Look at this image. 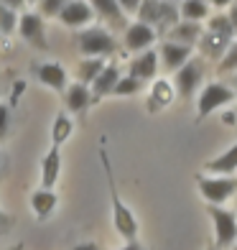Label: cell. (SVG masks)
Returning <instances> with one entry per match:
<instances>
[{
  "instance_id": "1",
  "label": "cell",
  "mask_w": 237,
  "mask_h": 250,
  "mask_svg": "<svg viewBox=\"0 0 237 250\" xmlns=\"http://www.w3.org/2000/svg\"><path fill=\"white\" fill-rule=\"evenodd\" d=\"M99 158H102V166H105V174H107V187H110V199H112V222H115V230L125 237L128 243H133L135 235H138V220H135V214L125 207V204H122V199H120V194H118L115 176H112L107 153L99 151Z\"/></svg>"
},
{
  "instance_id": "2",
  "label": "cell",
  "mask_w": 237,
  "mask_h": 250,
  "mask_svg": "<svg viewBox=\"0 0 237 250\" xmlns=\"http://www.w3.org/2000/svg\"><path fill=\"white\" fill-rule=\"evenodd\" d=\"M79 51H82L87 59H105V56L118 51V43L105 28L92 26V28L79 33Z\"/></svg>"
},
{
  "instance_id": "3",
  "label": "cell",
  "mask_w": 237,
  "mask_h": 250,
  "mask_svg": "<svg viewBox=\"0 0 237 250\" xmlns=\"http://www.w3.org/2000/svg\"><path fill=\"white\" fill-rule=\"evenodd\" d=\"M199 191L209 204L219 207L222 202H227L235 191H237V179L232 176H199L197 179Z\"/></svg>"
},
{
  "instance_id": "4",
  "label": "cell",
  "mask_w": 237,
  "mask_h": 250,
  "mask_svg": "<svg viewBox=\"0 0 237 250\" xmlns=\"http://www.w3.org/2000/svg\"><path fill=\"white\" fill-rule=\"evenodd\" d=\"M209 217L214 222V237H217V248H230L235 245L237 240V217L232 212L222 209V207H214V204H209L207 207Z\"/></svg>"
},
{
  "instance_id": "5",
  "label": "cell",
  "mask_w": 237,
  "mask_h": 250,
  "mask_svg": "<svg viewBox=\"0 0 237 250\" xmlns=\"http://www.w3.org/2000/svg\"><path fill=\"white\" fill-rule=\"evenodd\" d=\"M237 92H232V87L227 84H219V82H209L199 95V118H207L212 115L214 110H219L222 105H230L235 100Z\"/></svg>"
},
{
  "instance_id": "6",
  "label": "cell",
  "mask_w": 237,
  "mask_h": 250,
  "mask_svg": "<svg viewBox=\"0 0 237 250\" xmlns=\"http://www.w3.org/2000/svg\"><path fill=\"white\" fill-rule=\"evenodd\" d=\"M201 77H204V64L201 59H189L181 69L176 72V89L181 97H191L194 89L201 84Z\"/></svg>"
},
{
  "instance_id": "7",
  "label": "cell",
  "mask_w": 237,
  "mask_h": 250,
  "mask_svg": "<svg viewBox=\"0 0 237 250\" xmlns=\"http://www.w3.org/2000/svg\"><path fill=\"white\" fill-rule=\"evenodd\" d=\"M18 31L28 43H33L36 49H46V26H43V18L39 13H23L18 18Z\"/></svg>"
},
{
  "instance_id": "8",
  "label": "cell",
  "mask_w": 237,
  "mask_h": 250,
  "mask_svg": "<svg viewBox=\"0 0 237 250\" xmlns=\"http://www.w3.org/2000/svg\"><path fill=\"white\" fill-rule=\"evenodd\" d=\"M158 56H161L166 72H178V69H181V66L191 59V46L174 43V41H163L161 49H158Z\"/></svg>"
},
{
  "instance_id": "9",
  "label": "cell",
  "mask_w": 237,
  "mask_h": 250,
  "mask_svg": "<svg viewBox=\"0 0 237 250\" xmlns=\"http://www.w3.org/2000/svg\"><path fill=\"white\" fill-rule=\"evenodd\" d=\"M230 46H232L230 36H219V33H212V31H204V36L199 41L201 54H204L207 59H214V62H222Z\"/></svg>"
},
{
  "instance_id": "10",
  "label": "cell",
  "mask_w": 237,
  "mask_h": 250,
  "mask_svg": "<svg viewBox=\"0 0 237 250\" xmlns=\"http://www.w3.org/2000/svg\"><path fill=\"white\" fill-rule=\"evenodd\" d=\"M92 16H95V10H92V5L89 3H84V0H69L66 3V8L61 10V23L64 26H84V23H89L92 21Z\"/></svg>"
},
{
  "instance_id": "11",
  "label": "cell",
  "mask_w": 237,
  "mask_h": 250,
  "mask_svg": "<svg viewBox=\"0 0 237 250\" xmlns=\"http://www.w3.org/2000/svg\"><path fill=\"white\" fill-rule=\"evenodd\" d=\"M204 36V28L199 23H191V21H178V23L168 31V39L166 41H174V43H184V46H194V43L201 41Z\"/></svg>"
},
{
  "instance_id": "12",
  "label": "cell",
  "mask_w": 237,
  "mask_h": 250,
  "mask_svg": "<svg viewBox=\"0 0 237 250\" xmlns=\"http://www.w3.org/2000/svg\"><path fill=\"white\" fill-rule=\"evenodd\" d=\"M156 41V31L145 23H133L125 28V49L130 51H143Z\"/></svg>"
},
{
  "instance_id": "13",
  "label": "cell",
  "mask_w": 237,
  "mask_h": 250,
  "mask_svg": "<svg viewBox=\"0 0 237 250\" xmlns=\"http://www.w3.org/2000/svg\"><path fill=\"white\" fill-rule=\"evenodd\" d=\"M61 174V153L59 146H51V151L41 161V189H51Z\"/></svg>"
},
{
  "instance_id": "14",
  "label": "cell",
  "mask_w": 237,
  "mask_h": 250,
  "mask_svg": "<svg viewBox=\"0 0 237 250\" xmlns=\"http://www.w3.org/2000/svg\"><path fill=\"white\" fill-rule=\"evenodd\" d=\"M156 74H158V51H143L130 62V77L140 79V82L153 79Z\"/></svg>"
},
{
  "instance_id": "15",
  "label": "cell",
  "mask_w": 237,
  "mask_h": 250,
  "mask_svg": "<svg viewBox=\"0 0 237 250\" xmlns=\"http://www.w3.org/2000/svg\"><path fill=\"white\" fill-rule=\"evenodd\" d=\"M36 77L41 79V84H46L51 89H66V69L56 62H46L36 69Z\"/></svg>"
},
{
  "instance_id": "16",
  "label": "cell",
  "mask_w": 237,
  "mask_h": 250,
  "mask_svg": "<svg viewBox=\"0 0 237 250\" xmlns=\"http://www.w3.org/2000/svg\"><path fill=\"white\" fill-rule=\"evenodd\" d=\"M118 82H120V69H118L115 64H107L105 69H102V74H99L95 82H92V92H95V97L112 95V92H115V87H118Z\"/></svg>"
},
{
  "instance_id": "17",
  "label": "cell",
  "mask_w": 237,
  "mask_h": 250,
  "mask_svg": "<svg viewBox=\"0 0 237 250\" xmlns=\"http://www.w3.org/2000/svg\"><path fill=\"white\" fill-rule=\"evenodd\" d=\"M89 102H92V92H89L87 84L74 82L66 87V107L72 112H84L89 107Z\"/></svg>"
},
{
  "instance_id": "18",
  "label": "cell",
  "mask_w": 237,
  "mask_h": 250,
  "mask_svg": "<svg viewBox=\"0 0 237 250\" xmlns=\"http://www.w3.org/2000/svg\"><path fill=\"white\" fill-rule=\"evenodd\" d=\"M204 168H207V171H212V174H232V171H237V143L230 146V148L224 151V153H219L217 158L207 161Z\"/></svg>"
},
{
  "instance_id": "19",
  "label": "cell",
  "mask_w": 237,
  "mask_h": 250,
  "mask_svg": "<svg viewBox=\"0 0 237 250\" xmlns=\"http://www.w3.org/2000/svg\"><path fill=\"white\" fill-rule=\"evenodd\" d=\"M87 3L92 5L95 13L107 18L112 26H122V23H125V16H122V8L118 5V0H87Z\"/></svg>"
},
{
  "instance_id": "20",
  "label": "cell",
  "mask_w": 237,
  "mask_h": 250,
  "mask_svg": "<svg viewBox=\"0 0 237 250\" xmlns=\"http://www.w3.org/2000/svg\"><path fill=\"white\" fill-rule=\"evenodd\" d=\"M56 194L51 189H39V191H33L31 194V207H33V212H36V217H49V214L54 212V207H56Z\"/></svg>"
},
{
  "instance_id": "21",
  "label": "cell",
  "mask_w": 237,
  "mask_h": 250,
  "mask_svg": "<svg viewBox=\"0 0 237 250\" xmlns=\"http://www.w3.org/2000/svg\"><path fill=\"white\" fill-rule=\"evenodd\" d=\"M138 23H145L151 28L161 23V0H143L138 8Z\"/></svg>"
},
{
  "instance_id": "22",
  "label": "cell",
  "mask_w": 237,
  "mask_h": 250,
  "mask_svg": "<svg viewBox=\"0 0 237 250\" xmlns=\"http://www.w3.org/2000/svg\"><path fill=\"white\" fill-rule=\"evenodd\" d=\"M209 16V3H201V0H184L181 3V18L191 21V23H199Z\"/></svg>"
},
{
  "instance_id": "23",
  "label": "cell",
  "mask_w": 237,
  "mask_h": 250,
  "mask_svg": "<svg viewBox=\"0 0 237 250\" xmlns=\"http://www.w3.org/2000/svg\"><path fill=\"white\" fill-rule=\"evenodd\" d=\"M105 66L107 64L102 59H84L82 64H79V82H82V84H92L95 79L102 74Z\"/></svg>"
},
{
  "instance_id": "24",
  "label": "cell",
  "mask_w": 237,
  "mask_h": 250,
  "mask_svg": "<svg viewBox=\"0 0 237 250\" xmlns=\"http://www.w3.org/2000/svg\"><path fill=\"white\" fill-rule=\"evenodd\" d=\"M72 135V120L66 118V115H56L54 120V128H51V141L54 146H61L66 138Z\"/></svg>"
},
{
  "instance_id": "25",
  "label": "cell",
  "mask_w": 237,
  "mask_h": 250,
  "mask_svg": "<svg viewBox=\"0 0 237 250\" xmlns=\"http://www.w3.org/2000/svg\"><path fill=\"white\" fill-rule=\"evenodd\" d=\"M178 16H181V8H176V3L161 0V23H158V28H168V31H171L178 23Z\"/></svg>"
},
{
  "instance_id": "26",
  "label": "cell",
  "mask_w": 237,
  "mask_h": 250,
  "mask_svg": "<svg viewBox=\"0 0 237 250\" xmlns=\"http://www.w3.org/2000/svg\"><path fill=\"white\" fill-rule=\"evenodd\" d=\"M18 28V16L16 10H10L8 5L0 3V36H10Z\"/></svg>"
},
{
  "instance_id": "27",
  "label": "cell",
  "mask_w": 237,
  "mask_h": 250,
  "mask_svg": "<svg viewBox=\"0 0 237 250\" xmlns=\"http://www.w3.org/2000/svg\"><path fill=\"white\" fill-rule=\"evenodd\" d=\"M140 87H143V82L140 79H135V77H120V82H118V87H115V92L112 95H118V97H128V95H135V92H140Z\"/></svg>"
},
{
  "instance_id": "28",
  "label": "cell",
  "mask_w": 237,
  "mask_h": 250,
  "mask_svg": "<svg viewBox=\"0 0 237 250\" xmlns=\"http://www.w3.org/2000/svg\"><path fill=\"white\" fill-rule=\"evenodd\" d=\"M209 31L212 33H219V36H235V28H232V23H230V18L227 16H212L209 18Z\"/></svg>"
},
{
  "instance_id": "29",
  "label": "cell",
  "mask_w": 237,
  "mask_h": 250,
  "mask_svg": "<svg viewBox=\"0 0 237 250\" xmlns=\"http://www.w3.org/2000/svg\"><path fill=\"white\" fill-rule=\"evenodd\" d=\"M69 0H39V8H41V16L43 18H59L61 10L66 8Z\"/></svg>"
},
{
  "instance_id": "30",
  "label": "cell",
  "mask_w": 237,
  "mask_h": 250,
  "mask_svg": "<svg viewBox=\"0 0 237 250\" xmlns=\"http://www.w3.org/2000/svg\"><path fill=\"white\" fill-rule=\"evenodd\" d=\"M235 69H237V41L227 49L224 59L219 62V72H222V74H230V72H235Z\"/></svg>"
},
{
  "instance_id": "31",
  "label": "cell",
  "mask_w": 237,
  "mask_h": 250,
  "mask_svg": "<svg viewBox=\"0 0 237 250\" xmlns=\"http://www.w3.org/2000/svg\"><path fill=\"white\" fill-rule=\"evenodd\" d=\"M143 0H118V5L122 8V13H138Z\"/></svg>"
},
{
  "instance_id": "32",
  "label": "cell",
  "mask_w": 237,
  "mask_h": 250,
  "mask_svg": "<svg viewBox=\"0 0 237 250\" xmlns=\"http://www.w3.org/2000/svg\"><path fill=\"white\" fill-rule=\"evenodd\" d=\"M8 120H10V110L5 105H0V138H3L5 130H8Z\"/></svg>"
},
{
  "instance_id": "33",
  "label": "cell",
  "mask_w": 237,
  "mask_h": 250,
  "mask_svg": "<svg viewBox=\"0 0 237 250\" xmlns=\"http://www.w3.org/2000/svg\"><path fill=\"white\" fill-rule=\"evenodd\" d=\"M156 97L161 100V102H168V100H171V95H168V84H166V82H158V84H156Z\"/></svg>"
},
{
  "instance_id": "34",
  "label": "cell",
  "mask_w": 237,
  "mask_h": 250,
  "mask_svg": "<svg viewBox=\"0 0 237 250\" xmlns=\"http://www.w3.org/2000/svg\"><path fill=\"white\" fill-rule=\"evenodd\" d=\"M3 5H8L10 10H18V8H23L26 5V0H0Z\"/></svg>"
},
{
  "instance_id": "35",
  "label": "cell",
  "mask_w": 237,
  "mask_h": 250,
  "mask_svg": "<svg viewBox=\"0 0 237 250\" xmlns=\"http://www.w3.org/2000/svg\"><path fill=\"white\" fill-rule=\"evenodd\" d=\"M72 250H102V248L95 245V243H79V245H74Z\"/></svg>"
},
{
  "instance_id": "36",
  "label": "cell",
  "mask_w": 237,
  "mask_h": 250,
  "mask_svg": "<svg viewBox=\"0 0 237 250\" xmlns=\"http://www.w3.org/2000/svg\"><path fill=\"white\" fill-rule=\"evenodd\" d=\"M227 18H230V23H232V28H235V36H237V5L227 13Z\"/></svg>"
},
{
  "instance_id": "37",
  "label": "cell",
  "mask_w": 237,
  "mask_h": 250,
  "mask_svg": "<svg viewBox=\"0 0 237 250\" xmlns=\"http://www.w3.org/2000/svg\"><path fill=\"white\" fill-rule=\"evenodd\" d=\"M120 250H143V245H138V243L133 240V243H128L125 248H120Z\"/></svg>"
},
{
  "instance_id": "38",
  "label": "cell",
  "mask_w": 237,
  "mask_h": 250,
  "mask_svg": "<svg viewBox=\"0 0 237 250\" xmlns=\"http://www.w3.org/2000/svg\"><path fill=\"white\" fill-rule=\"evenodd\" d=\"M209 3H212V5H217V8H224V5H230L232 0H209Z\"/></svg>"
},
{
  "instance_id": "39",
  "label": "cell",
  "mask_w": 237,
  "mask_h": 250,
  "mask_svg": "<svg viewBox=\"0 0 237 250\" xmlns=\"http://www.w3.org/2000/svg\"><path fill=\"white\" fill-rule=\"evenodd\" d=\"M232 87H235V89H237V74H235V82H232Z\"/></svg>"
},
{
  "instance_id": "40",
  "label": "cell",
  "mask_w": 237,
  "mask_h": 250,
  "mask_svg": "<svg viewBox=\"0 0 237 250\" xmlns=\"http://www.w3.org/2000/svg\"><path fill=\"white\" fill-rule=\"evenodd\" d=\"M26 3H39V0H26Z\"/></svg>"
},
{
  "instance_id": "41",
  "label": "cell",
  "mask_w": 237,
  "mask_h": 250,
  "mask_svg": "<svg viewBox=\"0 0 237 250\" xmlns=\"http://www.w3.org/2000/svg\"><path fill=\"white\" fill-rule=\"evenodd\" d=\"M201 3H209V0H201Z\"/></svg>"
},
{
  "instance_id": "42",
  "label": "cell",
  "mask_w": 237,
  "mask_h": 250,
  "mask_svg": "<svg viewBox=\"0 0 237 250\" xmlns=\"http://www.w3.org/2000/svg\"><path fill=\"white\" fill-rule=\"evenodd\" d=\"M168 3H176V0H168Z\"/></svg>"
},
{
  "instance_id": "43",
  "label": "cell",
  "mask_w": 237,
  "mask_h": 250,
  "mask_svg": "<svg viewBox=\"0 0 237 250\" xmlns=\"http://www.w3.org/2000/svg\"><path fill=\"white\" fill-rule=\"evenodd\" d=\"M207 250H214V248H207Z\"/></svg>"
},
{
  "instance_id": "44",
  "label": "cell",
  "mask_w": 237,
  "mask_h": 250,
  "mask_svg": "<svg viewBox=\"0 0 237 250\" xmlns=\"http://www.w3.org/2000/svg\"><path fill=\"white\" fill-rule=\"evenodd\" d=\"M235 250H237V245H235Z\"/></svg>"
}]
</instances>
